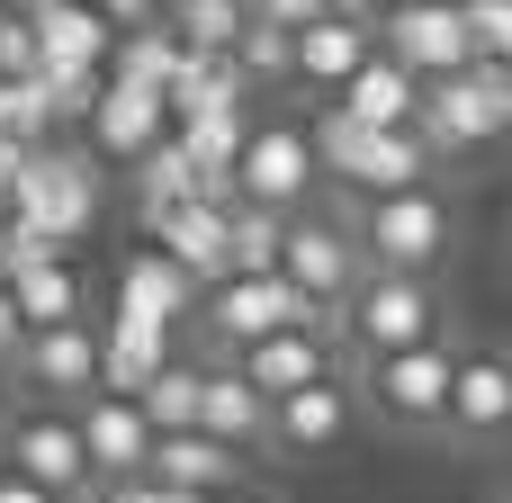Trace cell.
Masks as SVG:
<instances>
[{"mask_svg": "<svg viewBox=\"0 0 512 503\" xmlns=\"http://www.w3.org/2000/svg\"><path fill=\"white\" fill-rule=\"evenodd\" d=\"M450 351L441 342H423V351H396V360H369V405L387 414V423H405V432H432V423H450Z\"/></svg>", "mask_w": 512, "mask_h": 503, "instance_id": "cell-9", "label": "cell"}, {"mask_svg": "<svg viewBox=\"0 0 512 503\" xmlns=\"http://www.w3.org/2000/svg\"><path fill=\"white\" fill-rule=\"evenodd\" d=\"M207 324L234 351L270 342V333H333V315H315L288 279H225V288H207Z\"/></svg>", "mask_w": 512, "mask_h": 503, "instance_id": "cell-6", "label": "cell"}, {"mask_svg": "<svg viewBox=\"0 0 512 503\" xmlns=\"http://www.w3.org/2000/svg\"><path fill=\"white\" fill-rule=\"evenodd\" d=\"M315 144L297 135V126H252L243 135V162H234V207H270V216H288V207H306L315 198Z\"/></svg>", "mask_w": 512, "mask_h": 503, "instance_id": "cell-5", "label": "cell"}, {"mask_svg": "<svg viewBox=\"0 0 512 503\" xmlns=\"http://www.w3.org/2000/svg\"><path fill=\"white\" fill-rule=\"evenodd\" d=\"M162 135H171V108L153 90H135V81H108L99 90V108H90V153L99 162H144Z\"/></svg>", "mask_w": 512, "mask_h": 503, "instance_id": "cell-14", "label": "cell"}, {"mask_svg": "<svg viewBox=\"0 0 512 503\" xmlns=\"http://www.w3.org/2000/svg\"><path fill=\"white\" fill-rule=\"evenodd\" d=\"M387 63L414 72V81H450V72H468L477 45H468L459 0H405V9L387 18Z\"/></svg>", "mask_w": 512, "mask_h": 503, "instance_id": "cell-8", "label": "cell"}, {"mask_svg": "<svg viewBox=\"0 0 512 503\" xmlns=\"http://www.w3.org/2000/svg\"><path fill=\"white\" fill-rule=\"evenodd\" d=\"M180 315H198V279L171 270L162 252H135V261L117 270V324H153V333H171Z\"/></svg>", "mask_w": 512, "mask_h": 503, "instance_id": "cell-17", "label": "cell"}, {"mask_svg": "<svg viewBox=\"0 0 512 503\" xmlns=\"http://www.w3.org/2000/svg\"><path fill=\"white\" fill-rule=\"evenodd\" d=\"M279 279H288L315 315H324V306H351V288H360V243H342V225H288Z\"/></svg>", "mask_w": 512, "mask_h": 503, "instance_id": "cell-11", "label": "cell"}, {"mask_svg": "<svg viewBox=\"0 0 512 503\" xmlns=\"http://www.w3.org/2000/svg\"><path fill=\"white\" fill-rule=\"evenodd\" d=\"M414 135L423 153H459V144H495L512 135V72L504 63H468L450 81H423V108H414Z\"/></svg>", "mask_w": 512, "mask_h": 503, "instance_id": "cell-2", "label": "cell"}, {"mask_svg": "<svg viewBox=\"0 0 512 503\" xmlns=\"http://www.w3.org/2000/svg\"><path fill=\"white\" fill-rule=\"evenodd\" d=\"M243 18H261V27H279V36H297V27H315V18H324V0H243Z\"/></svg>", "mask_w": 512, "mask_h": 503, "instance_id": "cell-38", "label": "cell"}, {"mask_svg": "<svg viewBox=\"0 0 512 503\" xmlns=\"http://www.w3.org/2000/svg\"><path fill=\"white\" fill-rule=\"evenodd\" d=\"M90 9H99V18H108L117 36H126V27H153V18H162L153 0H90Z\"/></svg>", "mask_w": 512, "mask_h": 503, "instance_id": "cell-39", "label": "cell"}, {"mask_svg": "<svg viewBox=\"0 0 512 503\" xmlns=\"http://www.w3.org/2000/svg\"><path fill=\"white\" fill-rule=\"evenodd\" d=\"M360 63H369V27H351V18H315V27H297V81L342 90Z\"/></svg>", "mask_w": 512, "mask_h": 503, "instance_id": "cell-25", "label": "cell"}, {"mask_svg": "<svg viewBox=\"0 0 512 503\" xmlns=\"http://www.w3.org/2000/svg\"><path fill=\"white\" fill-rule=\"evenodd\" d=\"M171 72H180V36L153 18V27H126L117 45H108V81H135V90H171Z\"/></svg>", "mask_w": 512, "mask_h": 503, "instance_id": "cell-29", "label": "cell"}, {"mask_svg": "<svg viewBox=\"0 0 512 503\" xmlns=\"http://www.w3.org/2000/svg\"><path fill=\"white\" fill-rule=\"evenodd\" d=\"M0 503H54V495H36V486H18V477L0 468Z\"/></svg>", "mask_w": 512, "mask_h": 503, "instance_id": "cell-44", "label": "cell"}, {"mask_svg": "<svg viewBox=\"0 0 512 503\" xmlns=\"http://www.w3.org/2000/svg\"><path fill=\"white\" fill-rule=\"evenodd\" d=\"M18 162H27V153H18V144H0V216H9V180H18Z\"/></svg>", "mask_w": 512, "mask_h": 503, "instance_id": "cell-43", "label": "cell"}, {"mask_svg": "<svg viewBox=\"0 0 512 503\" xmlns=\"http://www.w3.org/2000/svg\"><path fill=\"white\" fill-rule=\"evenodd\" d=\"M18 351H27V324H18V306H9V288H0V369H18Z\"/></svg>", "mask_w": 512, "mask_h": 503, "instance_id": "cell-40", "label": "cell"}, {"mask_svg": "<svg viewBox=\"0 0 512 503\" xmlns=\"http://www.w3.org/2000/svg\"><path fill=\"white\" fill-rule=\"evenodd\" d=\"M225 216H234V207L189 198V207H171V216L153 225V252H162L171 270H189L198 288H225Z\"/></svg>", "mask_w": 512, "mask_h": 503, "instance_id": "cell-19", "label": "cell"}, {"mask_svg": "<svg viewBox=\"0 0 512 503\" xmlns=\"http://www.w3.org/2000/svg\"><path fill=\"white\" fill-rule=\"evenodd\" d=\"M162 27L180 36V54H225V63H234L243 0H180V9H162Z\"/></svg>", "mask_w": 512, "mask_h": 503, "instance_id": "cell-32", "label": "cell"}, {"mask_svg": "<svg viewBox=\"0 0 512 503\" xmlns=\"http://www.w3.org/2000/svg\"><path fill=\"white\" fill-rule=\"evenodd\" d=\"M342 324H351V342H360L369 360H396V351H423L441 315H432V288H423V279H387V270H378V279L351 288V315H342Z\"/></svg>", "mask_w": 512, "mask_h": 503, "instance_id": "cell-7", "label": "cell"}, {"mask_svg": "<svg viewBox=\"0 0 512 503\" xmlns=\"http://www.w3.org/2000/svg\"><path fill=\"white\" fill-rule=\"evenodd\" d=\"M153 9H180V0H153Z\"/></svg>", "mask_w": 512, "mask_h": 503, "instance_id": "cell-47", "label": "cell"}, {"mask_svg": "<svg viewBox=\"0 0 512 503\" xmlns=\"http://www.w3.org/2000/svg\"><path fill=\"white\" fill-rule=\"evenodd\" d=\"M0 144H18V153H45L54 144V99H45L36 72L27 81H0Z\"/></svg>", "mask_w": 512, "mask_h": 503, "instance_id": "cell-33", "label": "cell"}, {"mask_svg": "<svg viewBox=\"0 0 512 503\" xmlns=\"http://www.w3.org/2000/svg\"><path fill=\"white\" fill-rule=\"evenodd\" d=\"M198 378L207 369H189V360H171L144 396H135V414H144V432L153 441H171V432H198Z\"/></svg>", "mask_w": 512, "mask_h": 503, "instance_id": "cell-31", "label": "cell"}, {"mask_svg": "<svg viewBox=\"0 0 512 503\" xmlns=\"http://www.w3.org/2000/svg\"><path fill=\"white\" fill-rule=\"evenodd\" d=\"M45 81V99H54V126H90V108H99V90H108V72H36Z\"/></svg>", "mask_w": 512, "mask_h": 503, "instance_id": "cell-35", "label": "cell"}, {"mask_svg": "<svg viewBox=\"0 0 512 503\" xmlns=\"http://www.w3.org/2000/svg\"><path fill=\"white\" fill-rule=\"evenodd\" d=\"M414 108H423V81L396 72L387 54H369V63L342 81V99H333V117H351V126H369V135H414Z\"/></svg>", "mask_w": 512, "mask_h": 503, "instance_id": "cell-16", "label": "cell"}, {"mask_svg": "<svg viewBox=\"0 0 512 503\" xmlns=\"http://www.w3.org/2000/svg\"><path fill=\"white\" fill-rule=\"evenodd\" d=\"M198 198V162L180 153V135H162L144 162H135V216H144V234L171 216V207H189Z\"/></svg>", "mask_w": 512, "mask_h": 503, "instance_id": "cell-26", "label": "cell"}, {"mask_svg": "<svg viewBox=\"0 0 512 503\" xmlns=\"http://www.w3.org/2000/svg\"><path fill=\"white\" fill-rule=\"evenodd\" d=\"M9 306H18L27 333L81 324V279H72V261H36V270H18V279H9Z\"/></svg>", "mask_w": 512, "mask_h": 503, "instance_id": "cell-27", "label": "cell"}, {"mask_svg": "<svg viewBox=\"0 0 512 503\" xmlns=\"http://www.w3.org/2000/svg\"><path fill=\"white\" fill-rule=\"evenodd\" d=\"M459 18H468L477 63H504V54H512V0H459Z\"/></svg>", "mask_w": 512, "mask_h": 503, "instance_id": "cell-36", "label": "cell"}, {"mask_svg": "<svg viewBox=\"0 0 512 503\" xmlns=\"http://www.w3.org/2000/svg\"><path fill=\"white\" fill-rule=\"evenodd\" d=\"M234 450L225 441H207V432H171V441H153V459H144V477L153 486H171V495L207 503V495H234Z\"/></svg>", "mask_w": 512, "mask_h": 503, "instance_id": "cell-20", "label": "cell"}, {"mask_svg": "<svg viewBox=\"0 0 512 503\" xmlns=\"http://www.w3.org/2000/svg\"><path fill=\"white\" fill-rule=\"evenodd\" d=\"M369 261L387 279H423L441 252H450V207L432 189H405V198H369V225H360Z\"/></svg>", "mask_w": 512, "mask_h": 503, "instance_id": "cell-4", "label": "cell"}, {"mask_svg": "<svg viewBox=\"0 0 512 503\" xmlns=\"http://www.w3.org/2000/svg\"><path fill=\"white\" fill-rule=\"evenodd\" d=\"M27 27H36V72H108L117 27H108L90 0H54V9H36Z\"/></svg>", "mask_w": 512, "mask_h": 503, "instance_id": "cell-15", "label": "cell"}, {"mask_svg": "<svg viewBox=\"0 0 512 503\" xmlns=\"http://www.w3.org/2000/svg\"><path fill=\"white\" fill-rule=\"evenodd\" d=\"M450 423L459 432H512V360H495V351H477V360H459L450 369Z\"/></svg>", "mask_w": 512, "mask_h": 503, "instance_id": "cell-21", "label": "cell"}, {"mask_svg": "<svg viewBox=\"0 0 512 503\" xmlns=\"http://www.w3.org/2000/svg\"><path fill=\"white\" fill-rule=\"evenodd\" d=\"M36 72V27L18 9H0V81H27Z\"/></svg>", "mask_w": 512, "mask_h": 503, "instance_id": "cell-37", "label": "cell"}, {"mask_svg": "<svg viewBox=\"0 0 512 503\" xmlns=\"http://www.w3.org/2000/svg\"><path fill=\"white\" fill-rule=\"evenodd\" d=\"M198 432L225 441V450H252V441L270 432V405H261L234 369H207V378H198Z\"/></svg>", "mask_w": 512, "mask_h": 503, "instance_id": "cell-24", "label": "cell"}, {"mask_svg": "<svg viewBox=\"0 0 512 503\" xmlns=\"http://www.w3.org/2000/svg\"><path fill=\"white\" fill-rule=\"evenodd\" d=\"M99 503H189V495H171V486H153V477H126V486H108Z\"/></svg>", "mask_w": 512, "mask_h": 503, "instance_id": "cell-41", "label": "cell"}, {"mask_svg": "<svg viewBox=\"0 0 512 503\" xmlns=\"http://www.w3.org/2000/svg\"><path fill=\"white\" fill-rule=\"evenodd\" d=\"M90 216H99V171L81 162V153H27L18 162V180H9V225H27L36 243H81L90 234Z\"/></svg>", "mask_w": 512, "mask_h": 503, "instance_id": "cell-1", "label": "cell"}, {"mask_svg": "<svg viewBox=\"0 0 512 503\" xmlns=\"http://www.w3.org/2000/svg\"><path fill=\"white\" fill-rule=\"evenodd\" d=\"M234 72H243V90H252V81H288V72H297V36L243 18V36H234Z\"/></svg>", "mask_w": 512, "mask_h": 503, "instance_id": "cell-34", "label": "cell"}, {"mask_svg": "<svg viewBox=\"0 0 512 503\" xmlns=\"http://www.w3.org/2000/svg\"><path fill=\"white\" fill-rule=\"evenodd\" d=\"M0 9H18V18H36V9H54V0H0Z\"/></svg>", "mask_w": 512, "mask_h": 503, "instance_id": "cell-45", "label": "cell"}, {"mask_svg": "<svg viewBox=\"0 0 512 503\" xmlns=\"http://www.w3.org/2000/svg\"><path fill=\"white\" fill-rule=\"evenodd\" d=\"M207 503H252V495H207Z\"/></svg>", "mask_w": 512, "mask_h": 503, "instance_id": "cell-46", "label": "cell"}, {"mask_svg": "<svg viewBox=\"0 0 512 503\" xmlns=\"http://www.w3.org/2000/svg\"><path fill=\"white\" fill-rule=\"evenodd\" d=\"M18 369H27V387H45V396H99V333L90 324H54V333H27V351H18Z\"/></svg>", "mask_w": 512, "mask_h": 503, "instance_id": "cell-18", "label": "cell"}, {"mask_svg": "<svg viewBox=\"0 0 512 503\" xmlns=\"http://www.w3.org/2000/svg\"><path fill=\"white\" fill-rule=\"evenodd\" d=\"M72 432H81L90 486H126V477H144V459H153V432H144V414H135L126 396H90V405L72 414Z\"/></svg>", "mask_w": 512, "mask_h": 503, "instance_id": "cell-13", "label": "cell"}, {"mask_svg": "<svg viewBox=\"0 0 512 503\" xmlns=\"http://www.w3.org/2000/svg\"><path fill=\"white\" fill-rule=\"evenodd\" d=\"M378 9H387V0H324V18H351V27H369Z\"/></svg>", "mask_w": 512, "mask_h": 503, "instance_id": "cell-42", "label": "cell"}, {"mask_svg": "<svg viewBox=\"0 0 512 503\" xmlns=\"http://www.w3.org/2000/svg\"><path fill=\"white\" fill-rule=\"evenodd\" d=\"M306 144H315V171H342V180L369 189V198H405V189H423V171H432L423 135H369V126H351V117H333V108H324V126H315Z\"/></svg>", "mask_w": 512, "mask_h": 503, "instance_id": "cell-3", "label": "cell"}, {"mask_svg": "<svg viewBox=\"0 0 512 503\" xmlns=\"http://www.w3.org/2000/svg\"><path fill=\"white\" fill-rule=\"evenodd\" d=\"M171 369V333H153V324H108L99 333V396H144L153 378Z\"/></svg>", "mask_w": 512, "mask_h": 503, "instance_id": "cell-22", "label": "cell"}, {"mask_svg": "<svg viewBox=\"0 0 512 503\" xmlns=\"http://www.w3.org/2000/svg\"><path fill=\"white\" fill-rule=\"evenodd\" d=\"M342 423H351V405H342L333 378L306 387V396H288V405H270V432H279L288 450H324V441H342Z\"/></svg>", "mask_w": 512, "mask_h": 503, "instance_id": "cell-30", "label": "cell"}, {"mask_svg": "<svg viewBox=\"0 0 512 503\" xmlns=\"http://www.w3.org/2000/svg\"><path fill=\"white\" fill-rule=\"evenodd\" d=\"M162 108H171V126H189V117H243V72L225 54H180Z\"/></svg>", "mask_w": 512, "mask_h": 503, "instance_id": "cell-23", "label": "cell"}, {"mask_svg": "<svg viewBox=\"0 0 512 503\" xmlns=\"http://www.w3.org/2000/svg\"><path fill=\"white\" fill-rule=\"evenodd\" d=\"M279 252H288V216H270V207L225 216V279H279Z\"/></svg>", "mask_w": 512, "mask_h": 503, "instance_id": "cell-28", "label": "cell"}, {"mask_svg": "<svg viewBox=\"0 0 512 503\" xmlns=\"http://www.w3.org/2000/svg\"><path fill=\"white\" fill-rule=\"evenodd\" d=\"M234 378H243L261 405H288V396H306V387L333 378V333H270V342H252V351L234 360Z\"/></svg>", "mask_w": 512, "mask_h": 503, "instance_id": "cell-12", "label": "cell"}, {"mask_svg": "<svg viewBox=\"0 0 512 503\" xmlns=\"http://www.w3.org/2000/svg\"><path fill=\"white\" fill-rule=\"evenodd\" d=\"M0 468H9L18 486L54 495V503H81V495H90V459H81L72 414H27V423L9 432V450H0Z\"/></svg>", "mask_w": 512, "mask_h": 503, "instance_id": "cell-10", "label": "cell"}]
</instances>
